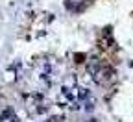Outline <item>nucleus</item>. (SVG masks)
Segmentation results:
<instances>
[{
	"instance_id": "2",
	"label": "nucleus",
	"mask_w": 133,
	"mask_h": 122,
	"mask_svg": "<svg viewBox=\"0 0 133 122\" xmlns=\"http://www.w3.org/2000/svg\"><path fill=\"white\" fill-rule=\"evenodd\" d=\"M69 8H76V4H83V2H85V0H69Z\"/></svg>"
},
{
	"instance_id": "1",
	"label": "nucleus",
	"mask_w": 133,
	"mask_h": 122,
	"mask_svg": "<svg viewBox=\"0 0 133 122\" xmlns=\"http://www.w3.org/2000/svg\"><path fill=\"white\" fill-rule=\"evenodd\" d=\"M87 68H89L91 74H96L100 68H102V63L98 61V57H91V59L87 61Z\"/></svg>"
},
{
	"instance_id": "3",
	"label": "nucleus",
	"mask_w": 133,
	"mask_h": 122,
	"mask_svg": "<svg viewBox=\"0 0 133 122\" xmlns=\"http://www.w3.org/2000/svg\"><path fill=\"white\" fill-rule=\"evenodd\" d=\"M11 115H13V111H11V109H6V111L2 113V120H6V118H9Z\"/></svg>"
}]
</instances>
